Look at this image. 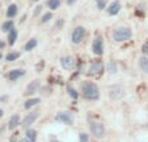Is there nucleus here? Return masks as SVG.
I'll return each mask as SVG.
<instances>
[{
  "instance_id": "obj_4",
  "label": "nucleus",
  "mask_w": 148,
  "mask_h": 142,
  "mask_svg": "<svg viewBox=\"0 0 148 142\" xmlns=\"http://www.w3.org/2000/svg\"><path fill=\"white\" fill-rule=\"evenodd\" d=\"M86 36V28L83 26H77L72 32V41L73 44H81Z\"/></svg>"
},
{
  "instance_id": "obj_24",
  "label": "nucleus",
  "mask_w": 148,
  "mask_h": 142,
  "mask_svg": "<svg viewBox=\"0 0 148 142\" xmlns=\"http://www.w3.org/2000/svg\"><path fill=\"white\" fill-rule=\"evenodd\" d=\"M95 3H96L97 9H99V10H103V9H105V7H107L108 0H95Z\"/></svg>"
},
{
  "instance_id": "obj_20",
  "label": "nucleus",
  "mask_w": 148,
  "mask_h": 142,
  "mask_svg": "<svg viewBox=\"0 0 148 142\" xmlns=\"http://www.w3.org/2000/svg\"><path fill=\"white\" fill-rule=\"evenodd\" d=\"M139 66H140V69L144 71V72L148 74V57H142L140 60H139Z\"/></svg>"
},
{
  "instance_id": "obj_30",
  "label": "nucleus",
  "mask_w": 148,
  "mask_h": 142,
  "mask_svg": "<svg viewBox=\"0 0 148 142\" xmlns=\"http://www.w3.org/2000/svg\"><path fill=\"white\" fill-rule=\"evenodd\" d=\"M75 1H77V0H66V4L68 5H73Z\"/></svg>"
},
{
  "instance_id": "obj_2",
  "label": "nucleus",
  "mask_w": 148,
  "mask_h": 142,
  "mask_svg": "<svg viewBox=\"0 0 148 142\" xmlns=\"http://www.w3.org/2000/svg\"><path fill=\"white\" fill-rule=\"evenodd\" d=\"M133 32L129 27H118L113 31V39L118 43H122V41H126L131 38Z\"/></svg>"
},
{
  "instance_id": "obj_29",
  "label": "nucleus",
  "mask_w": 148,
  "mask_h": 142,
  "mask_svg": "<svg viewBox=\"0 0 148 142\" xmlns=\"http://www.w3.org/2000/svg\"><path fill=\"white\" fill-rule=\"evenodd\" d=\"M40 10H42V7L39 5V7H36L35 8V12H34V16H38V13H40Z\"/></svg>"
},
{
  "instance_id": "obj_17",
  "label": "nucleus",
  "mask_w": 148,
  "mask_h": 142,
  "mask_svg": "<svg viewBox=\"0 0 148 142\" xmlns=\"http://www.w3.org/2000/svg\"><path fill=\"white\" fill-rule=\"evenodd\" d=\"M38 45V40H36L35 38H33V39H30V40L27 41V43L25 44V51L26 52H30V51H33L35 47Z\"/></svg>"
},
{
  "instance_id": "obj_23",
  "label": "nucleus",
  "mask_w": 148,
  "mask_h": 142,
  "mask_svg": "<svg viewBox=\"0 0 148 142\" xmlns=\"http://www.w3.org/2000/svg\"><path fill=\"white\" fill-rule=\"evenodd\" d=\"M107 69H108V72L109 74H116L117 72V65H116L114 61H110L109 64H108Z\"/></svg>"
},
{
  "instance_id": "obj_8",
  "label": "nucleus",
  "mask_w": 148,
  "mask_h": 142,
  "mask_svg": "<svg viewBox=\"0 0 148 142\" xmlns=\"http://www.w3.org/2000/svg\"><path fill=\"white\" fill-rule=\"evenodd\" d=\"M56 122L60 123H64V124H73V116L66 111H61L56 115Z\"/></svg>"
},
{
  "instance_id": "obj_1",
  "label": "nucleus",
  "mask_w": 148,
  "mask_h": 142,
  "mask_svg": "<svg viewBox=\"0 0 148 142\" xmlns=\"http://www.w3.org/2000/svg\"><path fill=\"white\" fill-rule=\"evenodd\" d=\"M82 93H83L84 98L91 99V101L97 99L100 96L99 88H97V85L95 83H92V81H84L83 85H82Z\"/></svg>"
},
{
  "instance_id": "obj_35",
  "label": "nucleus",
  "mask_w": 148,
  "mask_h": 142,
  "mask_svg": "<svg viewBox=\"0 0 148 142\" xmlns=\"http://www.w3.org/2000/svg\"><path fill=\"white\" fill-rule=\"evenodd\" d=\"M1 57H3V56H1V53H0V60H1Z\"/></svg>"
},
{
  "instance_id": "obj_12",
  "label": "nucleus",
  "mask_w": 148,
  "mask_h": 142,
  "mask_svg": "<svg viewBox=\"0 0 148 142\" xmlns=\"http://www.w3.org/2000/svg\"><path fill=\"white\" fill-rule=\"evenodd\" d=\"M120 10H121V3L116 0V1H113L112 4L108 7L107 12H108V14H110V16H116L120 13Z\"/></svg>"
},
{
  "instance_id": "obj_26",
  "label": "nucleus",
  "mask_w": 148,
  "mask_h": 142,
  "mask_svg": "<svg viewBox=\"0 0 148 142\" xmlns=\"http://www.w3.org/2000/svg\"><path fill=\"white\" fill-rule=\"evenodd\" d=\"M52 18V13L51 12H47V13H44L43 14V17H42V20H40V22L42 23H47L49 20Z\"/></svg>"
},
{
  "instance_id": "obj_9",
  "label": "nucleus",
  "mask_w": 148,
  "mask_h": 142,
  "mask_svg": "<svg viewBox=\"0 0 148 142\" xmlns=\"http://www.w3.org/2000/svg\"><path fill=\"white\" fill-rule=\"evenodd\" d=\"M60 64H61V66L64 67L65 70H73L74 60H73V57H70V56H65V57L60 58Z\"/></svg>"
},
{
  "instance_id": "obj_32",
  "label": "nucleus",
  "mask_w": 148,
  "mask_h": 142,
  "mask_svg": "<svg viewBox=\"0 0 148 142\" xmlns=\"http://www.w3.org/2000/svg\"><path fill=\"white\" fill-rule=\"evenodd\" d=\"M3 115H4V112H3V110H1V109H0V118H1V116H3Z\"/></svg>"
},
{
  "instance_id": "obj_6",
  "label": "nucleus",
  "mask_w": 148,
  "mask_h": 142,
  "mask_svg": "<svg viewBox=\"0 0 148 142\" xmlns=\"http://www.w3.org/2000/svg\"><path fill=\"white\" fill-rule=\"evenodd\" d=\"M103 70H104V64H103L101 61H99V60L92 61L88 66V74L90 75H100V74L103 72Z\"/></svg>"
},
{
  "instance_id": "obj_18",
  "label": "nucleus",
  "mask_w": 148,
  "mask_h": 142,
  "mask_svg": "<svg viewBox=\"0 0 148 142\" xmlns=\"http://www.w3.org/2000/svg\"><path fill=\"white\" fill-rule=\"evenodd\" d=\"M39 102H40V99L39 98H29L27 101H25V105H23V106H25V109L29 110V109H31V107L36 106Z\"/></svg>"
},
{
  "instance_id": "obj_25",
  "label": "nucleus",
  "mask_w": 148,
  "mask_h": 142,
  "mask_svg": "<svg viewBox=\"0 0 148 142\" xmlns=\"http://www.w3.org/2000/svg\"><path fill=\"white\" fill-rule=\"evenodd\" d=\"M68 93H69V96L72 97L73 99H77V98H78V96H79V94H78V92H77L75 89H74L73 87H70V85L68 87Z\"/></svg>"
},
{
  "instance_id": "obj_31",
  "label": "nucleus",
  "mask_w": 148,
  "mask_h": 142,
  "mask_svg": "<svg viewBox=\"0 0 148 142\" xmlns=\"http://www.w3.org/2000/svg\"><path fill=\"white\" fill-rule=\"evenodd\" d=\"M20 142H31V141L29 140V138H22V140H21Z\"/></svg>"
},
{
  "instance_id": "obj_11",
  "label": "nucleus",
  "mask_w": 148,
  "mask_h": 142,
  "mask_svg": "<svg viewBox=\"0 0 148 142\" xmlns=\"http://www.w3.org/2000/svg\"><path fill=\"white\" fill-rule=\"evenodd\" d=\"M23 75H25V70H22V69H14V70H12V71H9V72H8L7 78H8V80L14 81V80H17L18 78L23 76Z\"/></svg>"
},
{
  "instance_id": "obj_7",
  "label": "nucleus",
  "mask_w": 148,
  "mask_h": 142,
  "mask_svg": "<svg viewBox=\"0 0 148 142\" xmlns=\"http://www.w3.org/2000/svg\"><path fill=\"white\" fill-rule=\"evenodd\" d=\"M38 116H39L38 111L29 112V114L25 116V119L22 120V127L25 128V129H29V127H30V125H33L34 123H35V120L38 119Z\"/></svg>"
},
{
  "instance_id": "obj_22",
  "label": "nucleus",
  "mask_w": 148,
  "mask_h": 142,
  "mask_svg": "<svg viewBox=\"0 0 148 142\" xmlns=\"http://www.w3.org/2000/svg\"><path fill=\"white\" fill-rule=\"evenodd\" d=\"M26 138H29L31 142H35L36 141V131L27 129V132H26Z\"/></svg>"
},
{
  "instance_id": "obj_14",
  "label": "nucleus",
  "mask_w": 148,
  "mask_h": 142,
  "mask_svg": "<svg viewBox=\"0 0 148 142\" xmlns=\"http://www.w3.org/2000/svg\"><path fill=\"white\" fill-rule=\"evenodd\" d=\"M17 13H18V7H17V5H16V4L8 5V8H7V17L8 18L16 17V16H17Z\"/></svg>"
},
{
  "instance_id": "obj_15",
  "label": "nucleus",
  "mask_w": 148,
  "mask_h": 142,
  "mask_svg": "<svg viewBox=\"0 0 148 142\" xmlns=\"http://www.w3.org/2000/svg\"><path fill=\"white\" fill-rule=\"evenodd\" d=\"M17 36H18V34H17L16 28L10 30L9 32H8V44H9V45H14L16 40H17Z\"/></svg>"
},
{
  "instance_id": "obj_3",
  "label": "nucleus",
  "mask_w": 148,
  "mask_h": 142,
  "mask_svg": "<svg viewBox=\"0 0 148 142\" xmlns=\"http://www.w3.org/2000/svg\"><path fill=\"white\" fill-rule=\"evenodd\" d=\"M90 131L96 138H103L105 136V127L99 122H91L90 123Z\"/></svg>"
},
{
  "instance_id": "obj_16",
  "label": "nucleus",
  "mask_w": 148,
  "mask_h": 142,
  "mask_svg": "<svg viewBox=\"0 0 148 142\" xmlns=\"http://www.w3.org/2000/svg\"><path fill=\"white\" fill-rule=\"evenodd\" d=\"M14 28V22H13L12 20H8V21H5L4 23L1 25V31L3 32H9L10 30H13Z\"/></svg>"
},
{
  "instance_id": "obj_27",
  "label": "nucleus",
  "mask_w": 148,
  "mask_h": 142,
  "mask_svg": "<svg viewBox=\"0 0 148 142\" xmlns=\"http://www.w3.org/2000/svg\"><path fill=\"white\" fill-rule=\"evenodd\" d=\"M79 142H88V135H87V133H81V136H79Z\"/></svg>"
},
{
  "instance_id": "obj_13",
  "label": "nucleus",
  "mask_w": 148,
  "mask_h": 142,
  "mask_svg": "<svg viewBox=\"0 0 148 142\" xmlns=\"http://www.w3.org/2000/svg\"><path fill=\"white\" fill-rule=\"evenodd\" d=\"M20 123H21L20 116H18V115H12L9 123H8V128H9L10 131H13V129H16V128L18 127V124H20Z\"/></svg>"
},
{
  "instance_id": "obj_34",
  "label": "nucleus",
  "mask_w": 148,
  "mask_h": 142,
  "mask_svg": "<svg viewBox=\"0 0 148 142\" xmlns=\"http://www.w3.org/2000/svg\"><path fill=\"white\" fill-rule=\"evenodd\" d=\"M51 142H60V141H57V140H52Z\"/></svg>"
},
{
  "instance_id": "obj_19",
  "label": "nucleus",
  "mask_w": 148,
  "mask_h": 142,
  "mask_svg": "<svg viewBox=\"0 0 148 142\" xmlns=\"http://www.w3.org/2000/svg\"><path fill=\"white\" fill-rule=\"evenodd\" d=\"M47 5L51 10H56L60 8L61 3H60V0H47Z\"/></svg>"
},
{
  "instance_id": "obj_5",
  "label": "nucleus",
  "mask_w": 148,
  "mask_h": 142,
  "mask_svg": "<svg viewBox=\"0 0 148 142\" xmlns=\"http://www.w3.org/2000/svg\"><path fill=\"white\" fill-rule=\"evenodd\" d=\"M92 52L96 56H101L104 53V40L100 35H97L92 41Z\"/></svg>"
},
{
  "instance_id": "obj_10",
  "label": "nucleus",
  "mask_w": 148,
  "mask_h": 142,
  "mask_svg": "<svg viewBox=\"0 0 148 142\" xmlns=\"http://www.w3.org/2000/svg\"><path fill=\"white\" fill-rule=\"evenodd\" d=\"M39 87H40V81L39 80H33L27 87H26L25 96H31V94H34L36 91H38Z\"/></svg>"
},
{
  "instance_id": "obj_36",
  "label": "nucleus",
  "mask_w": 148,
  "mask_h": 142,
  "mask_svg": "<svg viewBox=\"0 0 148 142\" xmlns=\"http://www.w3.org/2000/svg\"><path fill=\"white\" fill-rule=\"evenodd\" d=\"M33 1H39V0H33Z\"/></svg>"
},
{
  "instance_id": "obj_33",
  "label": "nucleus",
  "mask_w": 148,
  "mask_h": 142,
  "mask_svg": "<svg viewBox=\"0 0 148 142\" xmlns=\"http://www.w3.org/2000/svg\"><path fill=\"white\" fill-rule=\"evenodd\" d=\"M3 47H4V43H3V41H0V48H3Z\"/></svg>"
},
{
  "instance_id": "obj_21",
  "label": "nucleus",
  "mask_w": 148,
  "mask_h": 142,
  "mask_svg": "<svg viewBox=\"0 0 148 142\" xmlns=\"http://www.w3.org/2000/svg\"><path fill=\"white\" fill-rule=\"evenodd\" d=\"M18 57H20V53H18V52H9V53L5 56V60H7L8 62H13V61H16Z\"/></svg>"
},
{
  "instance_id": "obj_28",
  "label": "nucleus",
  "mask_w": 148,
  "mask_h": 142,
  "mask_svg": "<svg viewBox=\"0 0 148 142\" xmlns=\"http://www.w3.org/2000/svg\"><path fill=\"white\" fill-rule=\"evenodd\" d=\"M143 52H144V54L148 57V41L143 45Z\"/></svg>"
}]
</instances>
